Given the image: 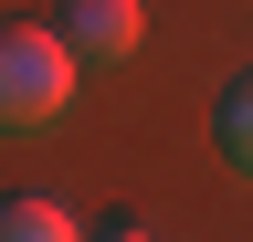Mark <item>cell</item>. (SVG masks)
I'll list each match as a JSON object with an SVG mask.
<instances>
[{
	"label": "cell",
	"mask_w": 253,
	"mask_h": 242,
	"mask_svg": "<svg viewBox=\"0 0 253 242\" xmlns=\"http://www.w3.org/2000/svg\"><path fill=\"white\" fill-rule=\"evenodd\" d=\"M74 74H84V53L63 42V21L53 32L0 21V137H42L53 116L74 105Z\"/></svg>",
	"instance_id": "obj_1"
},
{
	"label": "cell",
	"mask_w": 253,
	"mask_h": 242,
	"mask_svg": "<svg viewBox=\"0 0 253 242\" xmlns=\"http://www.w3.org/2000/svg\"><path fill=\"white\" fill-rule=\"evenodd\" d=\"M106 242H158V232H137V221H116V232H106Z\"/></svg>",
	"instance_id": "obj_5"
},
{
	"label": "cell",
	"mask_w": 253,
	"mask_h": 242,
	"mask_svg": "<svg viewBox=\"0 0 253 242\" xmlns=\"http://www.w3.org/2000/svg\"><path fill=\"white\" fill-rule=\"evenodd\" d=\"M0 242H84V232H74L63 200H32L21 190V200H0Z\"/></svg>",
	"instance_id": "obj_3"
},
{
	"label": "cell",
	"mask_w": 253,
	"mask_h": 242,
	"mask_svg": "<svg viewBox=\"0 0 253 242\" xmlns=\"http://www.w3.org/2000/svg\"><path fill=\"white\" fill-rule=\"evenodd\" d=\"M137 32H148V0H63V42L84 64H126Z\"/></svg>",
	"instance_id": "obj_2"
},
{
	"label": "cell",
	"mask_w": 253,
	"mask_h": 242,
	"mask_svg": "<svg viewBox=\"0 0 253 242\" xmlns=\"http://www.w3.org/2000/svg\"><path fill=\"white\" fill-rule=\"evenodd\" d=\"M221 158L253 179V74H232V84H221Z\"/></svg>",
	"instance_id": "obj_4"
}]
</instances>
